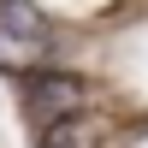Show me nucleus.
Here are the masks:
<instances>
[{"label": "nucleus", "mask_w": 148, "mask_h": 148, "mask_svg": "<svg viewBox=\"0 0 148 148\" xmlns=\"http://www.w3.org/2000/svg\"><path fill=\"white\" fill-rule=\"evenodd\" d=\"M83 107H89V83H83L77 71L30 65V71L18 77V113H24V125H36V136L53 130L59 119H77Z\"/></svg>", "instance_id": "1"}, {"label": "nucleus", "mask_w": 148, "mask_h": 148, "mask_svg": "<svg viewBox=\"0 0 148 148\" xmlns=\"http://www.w3.org/2000/svg\"><path fill=\"white\" fill-rule=\"evenodd\" d=\"M0 47L6 53H24V59H42L53 47V30L36 12V0H0Z\"/></svg>", "instance_id": "2"}, {"label": "nucleus", "mask_w": 148, "mask_h": 148, "mask_svg": "<svg viewBox=\"0 0 148 148\" xmlns=\"http://www.w3.org/2000/svg\"><path fill=\"white\" fill-rule=\"evenodd\" d=\"M42 148H95V130H89V119H59L53 130H42V136H36Z\"/></svg>", "instance_id": "3"}]
</instances>
